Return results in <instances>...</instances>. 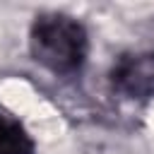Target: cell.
<instances>
[{
	"label": "cell",
	"mask_w": 154,
	"mask_h": 154,
	"mask_svg": "<svg viewBox=\"0 0 154 154\" xmlns=\"http://www.w3.org/2000/svg\"><path fill=\"white\" fill-rule=\"evenodd\" d=\"M29 51L38 65L55 75H75L89 55V34L70 14H36L29 29Z\"/></svg>",
	"instance_id": "cell-1"
},
{
	"label": "cell",
	"mask_w": 154,
	"mask_h": 154,
	"mask_svg": "<svg viewBox=\"0 0 154 154\" xmlns=\"http://www.w3.org/2000/svg\"><path fill=\"white\" fill-rule=\"evenodd\" d=\"M111 82L118 91L128 96H149L154 91V55H123L111 72Z\"/></svg>",
	"instance_id": "cell-2"
},
{
	"label": "cell",
	"mask_w": 154,
	"mask_h": 154,
	"mask_svg": "<svg viewBox=\"0 0 154 154\" xmlns=\"http://www.w3.org/2000/svg\"><path fill=\"white\" fill-rule=\"evenodd\" d=\"M34 140L17 116L0 106V154H34Z\"/></svg>",
	"instance_id": "cell-3"
}]
</instances>
